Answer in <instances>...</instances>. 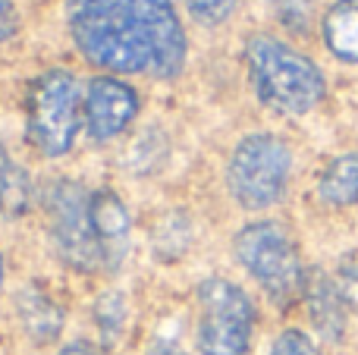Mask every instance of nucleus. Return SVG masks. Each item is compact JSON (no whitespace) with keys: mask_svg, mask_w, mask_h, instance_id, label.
Returning a JSON list of instances; mask_svg holds the SVG:
<instances>
[{"mask_svg":"<svg viewBox=\"0 0 358 355\" xmlns=\"http://www.w3.org/2000/svg\"><path fill=\"white\" fill-rule=\"evenodd\" d=\"M76 50L107 75L176 79L189 38L173 0H66Z\"/></svg>","mask_w":358,"mask_h":355,"instance_id":"nucleus-1","label":"nucleus"},{"mask_svg":"<svg viewBox=\"0 0 358 355\" xmlns=\"http://www.w3.org/2000/svg\"><path fill=\"white\" fill-rule=\"evenodd\" d=\"M242 60H245L255 98L273 113L302 117L315 110L327 94V79L321 66L277 35H267V31L248 35Z\"/></svg>","mask_w":358,"mask_h":355,"instance_id":"nucleus-2","label":"nucleus"},{"mask_svg":"<svg viewBox=\"0 0 358 355\" xmlns=\"http://www.w3.org/2000/svg\"><path fill=\"white\" fill-rule=\"evenodd\" d=\"M82 94L69 69H44L25 88V138L41 157H63L73 151L82 123Z\"/></svg>","mask_w":358,"mask_h":355,"instance_id":"nucleus-3","label":"nucleus"},{"mask_svg":"<svg viewBox=\"0 0 358 355\" xmlns=\"http://www.w3.org/2000/svg\"><path fill=\"white\" fill-rule=\"evenodd\" d=\"M233 255L280 308L302 299L305 274L289 230L277 220H255L233 236Z\"/></svg>","mask_w":358,"mask_h":355,"instance_id":"nucleus-4","label":"nucleus"},{"mask_svg":"<svg viewBox=\"0 0 358 355\" xmlns=\"http://www.w3.org/2000/svg\"><path fill=\"white\" fill-rule=\"evenodd\" d=\"M292 173V151L273 132H248L227 164V189L245 211H264L283 198Z\"/></svg>","mask_w":358,"mask_h":355,"instance_id":"nucleus-5","label":"nucleus"},{"mask_svg":"<svg viewBox=\"0 0 358 355\" xmlns=\"http://www.w3.org/2000/svg\"><path fill=\"white\" fill-rule=\"evenodd\" d=\"M198 324L195 346L201 355H245L255 333V302L239 283L227 277H208L195 289Z\"/></svg>","mask_w":358,"mask_h":355,"instance_id":"nucleus-6","label":"nucleus"},{"mask_svg":"<svg viewBox=\"0 0 358 355\" xmlns=\"http://www.w3.org/2000/svg\"><path fill=\"white\" fill-rule=\"evenodd\" d=\"M44 214L57 258L79 274L104 270L98 236L92 226V192L76 180H54L44 189Z\"/></svg>","mask_w":358,"mask_h":355,"instance_id":"nucleus-7","label":"nucleus"},{"mask_svg":"<svg viewBox=\"0 0 358 355\" xmlns=\"http://www.w3.org/2000/svg\"><path fill=\"white\" fill-rule=\"evenodd\" d=\"M142 110V94L120 75H94L82 94V123L92 142H110L132 126Z\"/></svg>","mask_w":358,"mask_h":355,"instance_id":"nucleus-8","label":"nucleus"},{"mask_svg":"<svg viewBox=\"0 0 358 355\" xmlns=\"http://www.w3.org/2000/svg\"><path fill=\"white\" fill-rule=\"evenodd\" d=\"M92 226L98 236L101 258H104V270H120L129 255L132 217L126 201L113 189H94L92 192Z\"/></svg>","mask_w":358,"mask_h":355,"instance_id":"nucleus-9","label":"nucleus"},{"mask_svg":"<svg viewBox=\"0 0 358 355\" xmlns=\"http://www.w3.org/2000/svg\"><path fill=\"white\" fill-rule=\"evenodd\" d=\"M302 302L308 308V318L315 324V331L324 340L336 343L346 333V299H343L336 277L324 274L321 268H311L305 274V289H302Z\"/></svg>","mask_w":358,"mask_h":355,"instance_id":"nucleus-10","label":"nucleus"},{"mask_svg":"<svg viewBox=\"0 0 358 355\" xmlns=\"http://www.w3.org/2000/svg\"><path fill=\"white\" fill-rule=\"evenodd\" d=\"M16 318L22 324L25 337L38 346H50L63 337L66 312L63 305L38 283H29L16 293Z\"/></svg>","mask_w":358,"mask_h":355,"instance_id":"nucleus-11","label":"nucleus"},{"mask_svg":"<svg viewBox=\"0 0 358 355\" xmlns=\"http://www.w3.org/2000/svg\"><path fill=\"white\" fill-rule=\"evenodd\" d=\"M327 50L343 63H358V0H336L321 22Z\"/></svg>","mask_w":358,"mask_h":355,"instance_id":"nucleus-12","label":"nucleus"},{"mask_svg":"<svg viewBox=\"0 0 358 355\" xmlns=\"http://www.w3.org/2000/svg\"><path fill=\"white\" fill-rule=\"evenodd\" d=\"M317 195L330 208L358 205V151L334 157L321 170V176H317Z\"/></svg>","mask_w":358,"mask_h":355,"instance_id":"nucleus-13","label":"nucleus"},{"mask_svg":"<svg viewBox=\"0 0 358 355\" xmlns=\"http://www.w3.org/2000/svg\"><path fill=\"white\" fill-rule=\"evenodd\" d=\"M35 201V186L22 164L13 161L6 145L0 142V214L3 217H22L31 211Z\"/></svg>","mask_w":358,"mask_h":355,"instance_id":"nucleus-14","label":"nucleus"},{"mask_svg":"<svg viewBox=\"0 0 358 355\" xmlns=\"http://www.w3.org/2000/svg\"><path fill=\"white\" fill-rule=\"evenodd\" d=\"M94 327L101 333V343L104 346H117V340L123 337L126 331V296L117 293V289H107V293L98 296L92 308Z\"/></svg>","mask_w":358,"mask_h":355,"instance_id":"nucleus-15","label":"nucleus"},{"mask_svg":"<svg viewBox=\"0 0 358 355\" xmlns=\"http://www.w3.org/2000/svg\"><path fill=\"white\" fill-rule=\"evenodd\" d=\"M239 6V0H185V10L195 22L201 25H220L233 16V10Z\"/></svg>","mask_w":358,"mask_h":355,"instance_id":"nucleus-16","label":"nucleus"},{"mask_svg":"<svg viewBox=\"0 0 358 355\" xmlns=\"http://www.w3.org/2000/svg\"><path fill=\"white\" fill-rule=\"evenodd\" d=\"M336 287H340L346 305L358 312V249L346 252L340 258V264H336Z\"/></svg>","mask_w":358,"mask_h":355,"instance_id":"nucleus-17","label":"nucleus"},{"mask_svg":"<svg viewBox=\"0 0 358 355\" xmlns=\"http://www.w3.org/2000/svg\"><path fill=\"white\" fill-rule=\"evenodd\" d=\"M273 10H277L280 22L292 31H305L311 16V0H271Z\"/></svg>","mask_w":358,"mask_h":355,"instance_id":"nucleus-18","label":"nucleus"},{"mask_svg":"<svg viewBox=\"0 0 358 355\" xmlns=\"http://www.w3.org/2000/svg\"><path fill=\"white\" fill-rule=\"evenodd\" d=\"M271 355H317L315 343L302 331H283L271 346Z\"/></svg>","mask_w":358,"mask_h":355,"instance_id":"nucleus-19","label":"nucleus"},{"mask_svg":"<svg viewBox=\"0 0 358 355\" xmlns=\"http://www.w3.org/2000/svg\"><path fill=\"white\" fill-rule=\"evenodd\" d=\"M19 25H22V19H19L16 0H0V44L13 41L16 31H19Z\"/></svg>","mask_w":358,"mask_h":355,"instance_id":"nucleus-20","label":"nucleus"},{"mask_svg":"<svg viewBox=\"0 0 358 355\" xmlns=\"http://www.w3.org/2000/svg\"><path fill=\"white\" fill-rule=\"evenodd\" d=\"M57 355H101L98 346L88 343V340H73V343H66Z\"/></svg>","mask_w":358,"mask_h":355,"instance_id":"nucleus-21","label":"nucleus"},{"mask_svg":"<svg viewBox=\"0 0 358 355\" xmlns=\"http://www.w3.org/2000/svg\"><path fill=\"white\" fill-rule=\"evenodd\" d=\"M155 355H182V352H179V349H170V346H157Z\"/></svg>","mask_w":358,"mask_h":355,"instance_id":"nucleus-22","label":"nucleus"},{"mask_svg":"<svg viewBox=\"0 0 358 355\" xmlns=\"http://www.w3.org/2000/svg\"><path fill=\"white\" fill-rule=\"evenodd\" d=\"M3 277H6V268H3V255H0V287H3Z\"/></svg>","mask_w":358,"mask_h":355,"instance_id":"nucleus-23","label":"nucleus"}]
</instances>
